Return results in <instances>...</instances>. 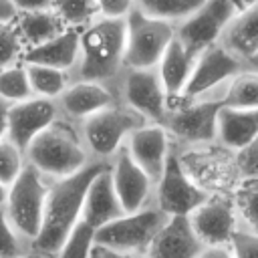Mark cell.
Segmentation results:
<instances>
[{
	"mask_svg": "<svg viewBox=\"0 0 258 258\" xmlns=\"http://www.w3.org/2000/svg\"><path fill=\"white\" fill-rule=\"evenodd\" d=\"M125 20L95 18L79 30V60L71 71V81L99 83L117 93L125 64ZM119 97V95H117Z\"/></svg>",
	"mask_w": 258,
	"mask_h": 258,
	"instance_id": "6da1fadb",
	"label": "cell"
},
{
	"mask_svg": "<svg viewBox=\"0 0 258 258\" xmlns=\"http://www.w3.org/2000/svg\"><path fill=\"white\" fill-rule=\"evenodd\" d=\"M105 167H109V163L93 161L75 175L52 181L46 198L42 228L32 244L34 250L48 256H54L58 252V248L67 242V238L83 218V206L89 185Z\"/></svg>",
	"mask_w": 258,
	"mask_h": 258,
	"instance_id": "7a4b0ae2",
	"label": "cell"
},
{
	"mask_svg": "<svg viewBox=\"0 0 258 258\" xmlns=\"http://www.w3.org/2000/svg\"><path fill=\"white\" fill-rule=\"evenodd\" d=\"M26 161L52 181L71 177L93 163L83 143L79 123L67 117H60L30 143Z\"/></svg>",
	"mask_w": 258,
	"mask_h": 258,
	"instance_id": "3957f363",
	"label": "cell"
},
{
	"mask_svg": "<svg viewBox=\"0 0 258 258\" xmlns=\"http://www.w3.org/2000/svg\"><path fill=\"white\" fill-rule=\"evenodd\" d=\"M143 125H147V121L137 111L117 101L81 121L79 129L91 159L111 163V159L125 147L127 139Z\"/></svg>",
	"mask_w": 258,
	"mask_h": 258,
	"instance_id": "277c9868",
	"label": "cell"
},
{
	"mask_svg": "<svg viewBox=\"0 0 258 258\" xmlns=\"http://www.w3.org/2000/svg\"><path fill=\"white\" fill-rule=\"evenodd\" d=\"M224 97H200L175 101L165 117L163 127L169 131L179 149L208 147L218 143V115Z\"/></svg>",
	"mask_w": 258,
	"mask_h": 258,
	"instance_id": "5b68a950",
	"label": "cell"
},
{
	"mask_svg": "<svg viewBox=\"0 0 258 258\" xmlns=\"http://www.w3.org/2000/svg\"><path fill=\"white\" fill-rule=\"evenodd\" d=\"M50 185L52 179L44 177L38 169L26 163L24 171L8 187V198L4 206L6 216L10 224L16 228V232L30 244H34V240L40 234Z\"/></svg>",
	"mask_w": 258,
	"mask_h": 258,
	"instance_id": "8992f818",
	"label": "cell"
},
{
	"mask_svg": "<svg viewBox=\"0 0 258 258\" xmlns=\"http://www.w3.org/2000/svg\"><path fill=\"white\" fill-rule=\"evenodd\" d=\"M169 216H165L155 204L121 216L119 220L99 228L95 232V244L127 254H147L151 242L167 224Z\"/></svg>",
	"mask_w": 258,
	"mask_h": 258,
	"instance_id": "52a82bcc",
	"label": "cell"
},
{
	"mask_svg": "<svg viewBox=\"0 0 258 258\" xmlns=\"http://www.w3.org/2000/svg\"><path fill=\"white\" fill-rule=\"evenodd\" d=\"M125 64L127 69H157L167 46L175 38V26L143 14L135 8L125 18Z\"/></svg>",
	"mask_w": 258,
	"mask_h": 258,
	"instance_id": "ba28073f",
	"label": "cell"
},
{
	"mask_svg": "<svg viewBox=\"0 0 258 258\" xmlns=\"http://www.w3.org/2000/svg\"><path fill=\"white\" fill-rule=\"evenodd\" d=\"M119 101L137 111L147 123L163 125L171 99L157 69H127L117 89Z\"/></svg>",
	"mask_w": 258,
	"mask_h": 258,
	"instance_id": "9c48e42d",
	"label": "cell"
},
{
	"mask_svg": "<svg viewBox=\"0 0 258 258\" xmlns=\"http://www.w3.org/2000/svg\"><path fill=\"white\" fill-rule=\"evenodd\" d=\"M210 194H206L202 187H198L191 177L185 173L177 145H173L167 165L163 169V175L155 183V206L169 218H189L206 200Z\"/></svg>",
	"mask_w": 258,
	"mask_h": 258,
	"instance_id": "30bf717a",
	"label": "cell"
},
{
	"mask_svg": "<svg viewBox=\"0 0 258 258\" xmlns=\"http://www.w3.org/2000/svg\"><path fill=\"white\" fill-rule=\"evenodd\" d=\"M244 69L246 62H242L240 58L230 54L220 42H216L200 54L196 69L189 77V83L177 101L200 97H224L228 83Z\"/></svg>",
	"mask_w": 258,
	"mask_h": 258,
	"instance_id": "8fae6325",
	"label": "cell"
},
{
	"mask_svg": "<svg viewBox=\"0 0 258 258\" xmlns=\"http://www.w3.org/2000/svg\"><path fill=\"white\" fill-rule=\"evenodd\" d=\"M218 145V143H216ZM216 145L208 147H194V149H179V161L191 181L202 187L206 194H232L234 187L240 183V173L236 167V153L222 161L214 151Z\"/></svg>",
	"mask_w": 258,
	"mask_h": 258,
	"instance_id": "7c38bea8",
	"label": "cell"
},
{
	"mask_svg": "<svg viewBox=\"0 0 258 258\" xmlns=\"http://www.w3.org/2000/svg\"><path fill=\"white\" fill-rule=\"evenodd\" d=\"M238 14L230 0H206L187 20L175 26V38L191 52L202 54L220 42L226 26Z\"/></svg>",
	"mask_w": 258,
	"mask_h": 258,
	"instance_id": "4fadbf2b",
	"label": "cell"
},
{
	"mask_svg": "<svg viewBox=\"0 0 258 258\" xmlns=\"http://www.w3.org/2000/svg\"><path fill=\"white\" fill-rule=\"evenodd\" d=\"M60 117L62 113L54 99L30 97L22 103H14L8 111V139L26 153L30 143Z\"/></svg>",
	"mask_w": 258,
	"mask_h": 258,
	"instance_id": "5bb4252c",
	"label": "cell"
},
{
	"mask_svg": "<svg viewBox=\"0 0 258 258\" xmlns=\"http://www.w3.org/2000/svg\"><path fill=\"white\" fill-rule=\"evenodd\" d=\"M189 224H191L196 236L200 238V242L206 248H210V246H228L232 236L240 228L232 196H228V194L210 196L189 216Z\"/></svg>",
	"mask_w": 258,
	"mask_h": 258,
	"instance_id": "9a60e30c",
	"label": "cell"
},
{
	"mask_svg": "<svg viewBox=\"0 0 258 258\" xmlns=\"http://www.w3.org/2000/svg\"><path fill=\"white\" fill-rule=\"evenodd\" d=\"M109 169L125 214L139 212L155 204V181L133 161L125 147L111 159Z\"/></svg>",
	"mask_w": 258,
	"mask_h": 258,
	"instance_id": "2e32d148",
	"label": "cell"
},
{
	"mask_svg": "<svg viewBox=\"0 0 258 258\" xmlns=\"http://www.w3.org/2000/svg\"><path fill=\"white\" fill-rule=\"evenodd\" d=\"M173 145L175 143L163 125L147 123L127 139L125 149L129 151L133 161L157 183L163 175Z\"/></svg>",
	"mask_w": 258,
	"mask_h": 258,
	"instance_id": "e0dca14e",
	"label": "cell"
},
{
	"mask_svg": "<svg viewBox=\"0 0 258 258\" xmlns=\"http://www.w3.org/2000/svg\"><path fill=\"white\" fill-rule=\"evenodd\" d=\"M119 101L117 93L105 85L89 81H73L69 89L56 99L62 117L81 123L87 117L115 105Z\"/></svg>",
	"mask_w": 258,
	"mask_h": 258,
	"instance_id": "ac0fdd59",
	"label": "cell"
},
{
	"mask_svg": "<svg viewBox=\"0 0 258 258\" xmlns=\"http://www.w3.org/2000/svg\"><path fill=\"white\" fill-rule=\"evenodd\" d=\"M111 165V163H109ZM121 216H125L123 204L115 191L113 185V177H111V169L105 167L89 185L87 198H85V206H83V222L89 224L95 232L115 220H119Z\"/></svg>",
	"mask_w": 258,
	"mask_h": 258,
	"instance_id": "d6986e66",
	"label": "cell"
},
{
	"mask_svg": "<svg viewBox=\"0 0 258 258\" xmlns=\"http://www.w3.org/2000/svg\"><path fill=\"white\" fill-rule=\"evenodd\" d=\"M206 246L196 236L189 218L177 216L169 218L161 232L151 242L147 256L149 258H200Z\"/></svg>",
	"mask_w": 258,
	"mask_h": 258,
	"instance_id": "ffe728a7",
	"label": "cell"
},
{
	"mask_svg": "<svg viewBox=\"0 0 258 258\" xmlns=\"http://www.w3.org/2000/svg\"><path fill=\"white\" fill-rule=\"evenodd\" d=\"M258 137V109L222 107L218 115V145L238 153Z\"/></svg>",
	"mask_w": 258,
	"mask_h": 258,
	"instance_id": "44dd1931",
	"label": "cell"
},
{
	"mask_svg": "<svg viewBox=\"0 0 258 258\" xmlns=\"http://www.w3.org/2000/svg\"><path fill=\"white\" fill-rule=\"evenodd\" d=\"M200 54L191 52L187 46H183L177 38L171 40V44L167 46L157 71H159V77L163 81V87L171 99V105L183 95L187 83H189V77L196 69V62H198Z\"/></svg>",
	"mask_w": 258,
	"mask_h": 258,
	"instance_id": "7402d4cb",
	"label": "cell"
},
{
	"mask_svg": "<svg viewBox=\"0 0 258 258\" xmlns=\"http://www.w3.org/2000/svg\"><path fill=\"white\" fill-rule=\"evenodd\" d=\"M220 44L242 62H248L258 54V2L232 18L220 38Z\"/></svg>",
	"mask_w": 258,
	"mask_h": 258,
	"instance_id": "603a6c76",
	"label": "cell"
},
{
	"mask_svg": "<svg viewBox=\"0 0 258 258\" xmlns=\"http://www.w3.org/2000/svg\"><path fill=\"white\" fill-rule=\"evenodd\" d=\"M77 60H79V30L69 28L54 40L26 50L22 62L44 64V67H52V69L71 73L75 69Z\"/></svg>",
	"mask_w": 258,
	"mask_h": 258,
	"instance_id": "cb8c5ba5",
	"label": "cell"
},
{
	"mask_svg": "<svg viewBox=\"0 0 258 258\" xmlns=\"http://www.w3.org/2000/svg\"><path fill=\"white\" fill-rule=\"evenodd\" d=\"M16 28L24 42V48H36L46 44L69 30V26L60 20V16L50 10H36V12H20L16 18Z\"/></svg>",
	"mask_w": 258,
	"mask_h": 258,
	"instance_id": "d4e9b609",
	"label": "cell"
},
{
	"mask_svg": "<svg viewBox=\"0 0 258 258\" xmlns=\"http://www.w3.org/2000/svg\"><path fill=\"white\" fill-rule=\"evenodd\" d=\"M26 73H28V81H30V89H32L34 97H44V99L56 101L73 83L71 73L58 71L52 67H44V64H26Z\"/></svg>",
	"mask_w": 258,
	"mask_h": 258,
	"instance_id": "484cf974",
	"label": "cell"
},
{
	"mask_svg": "<svg viewBox=\"0 0 258 258\" xmlns=\"http://www.w3.org/2000/svg\"><path fill=\"white\" fill-rule=\"evenodd\" d=\"M204 2L206 0H135V8L151 18L177 26L187 20Z\"/></svg>",
	"mask_w": 258,
	"mask_h": 258,
	"instance_id": "4316f807",
	"label": "cell"
},
{
	"mask_svg": "<svg viewBox=\"0 0 258 258\" xmlns=\"http://www.w3.org/2000/svg\"><path fill=\"white\" fill-rule=\"evenodd\" d=\"M230 196L240 228L258 234V179H240Z\"/></svg>",
	"mask_w": 258,
	"mask_h": 258,
	"instance_id": "83f0119b",
	"label": "cell"
},
{
	"mask_svg": "<svg viewBox=\"0 0 258 258\" xmlns=\"http://www.w3.org/2000/svg\"><path fill=\"white\" fill-rule=\"evenodd\" d=\"M224 105L232 109H258V71L244 69L236 75L226 87Z\"/></svg>",
	"mask_w": 258,
	"mask_h": 258,
	"instance_id": "f1b7e54d",
	"label": "cell"
},
{
	"mask_svg": "<svg viewBox=\"0 0 258 258\" xmlns=\"http://www.w3.org/2000/svg\"><path fill=\"white\" fill-rule=\"evenodd\" d=\"M30 97H34V93L30 89V81H28L24 62L0 71V99L2 101H6L8 105H14V103H22Z\"/></svg>",
	"mask_w": 258,
	"mask_h": 258,
	"instance_id": "f546056e",
	"label": "cell"
},
{
	"mask_svg": "<svg viewBox=\"0 0 258 258\" xmlns=\"http://www.w3.org/2000/svg\"><path fill=\"white\" fill-rule=\"evenodd\" d=\"M52 10L69 28H85L95 18H99L97 0H54Z\"/></svg>",
	"mask_w": 258,
	"mask_h": 258,
	"instance_id": "4dcf8cb0",
	"label": "cell"
},
{
	"mask_svg": "<svg viewBox=\"0 0 258 258\" xmlns=\"http://www.w3.org/2000/svg\"><path fill=\"white\" fill-rule=\"evenodd\" d=\"M93 250H95V230L81 220L52 258H93Z\"/></svg>",
	"mask_w": 258,
	"mask_h": 258,
	"instance_id": "1f68e13d",
	"label": "cell"
},
{
	"mask_svg": "<svg viewBox=\"0 0 258 258\" xmlns=\"http://www.w3.org/2000/svg\"><path fill=\"white\" fill-rule=\"evenodd\" d=\"M26 153L8 137L0 143V183L10 187L26 167Z\"/></svg>",
	"mask_w": 258,
	"mask_h": 258,
	"instance_id": "d6a6232c",
	"label": "cell"
},
{
	"mask_svg": "<svg viewBox=\"0 0 258 258\" xmlns=\"http://www.w3.org/2000/svg\"><path fill=\"white\" fill-rule=\"evenodd\" d=\"M24 42L16 28V20L0 24V71L20 64L24 60Z\"/></svg>",
	"mask_w": 258,
	"mask_h": 258,
	"instance_id": "836d02e7",
	"label": "cell"
},
{
	"mask_svg": "<svg viewBox=\"0 0 258 258\" xmlns=\"http://www.w3.org/2000/svg\"><path fill=\"white\" fill-rule=\"evenodd\" d=\"M30 250L32 244L16 232L6 216V210L0 208V258H22Z\"/></svg>",
	"mask_w": 258,
	"mask_h": 258,
	"instance_id": "e575fe53",
	"label": "cell"
},
{
	"mask_svg": "<svg viewBox=\"0 0 258 258\" xmlns=\"http://www.w3.org/2000/svg\"><path fill=\"white\" fill-rule=\"evenodd\" d=\"M228 248L234 258H258V234L238 228Z\"/></svg>",
	"mask_w": 258,
	"mask_h": 258,
	"instance_id": "d590c367",
	"label": "cell"
},
{
	"mask_svg": "<svg viewBox=\"0 0 258 258\" xmlns=\"http://www.w3.org/2000/svg\"><path fill=\"white\" fill-rule=\"evenodd\" d=\"M236 167L242 179H258V137L236 153Z\"/></svg>",
	"mask_w": 258,
	"mask_h": 258,
	"instance_id": "8d00e7d4",
	"label": "cell"
},
{
	"mask_svg": "<svg viewBox=\"0 0 258 258\" xmlns=\"http://www.w3.org/2000/svg\"><path fill=\"white\" fill-rule=\"evenodd\" d=\"M99 16L109 20H125L135 10V0H97Z\"/></svg>",
	"mask_w": 258,
	"mask_h": 258,
	"instance_id": "74e56055",
	"label": "cell"
},
{
	"mask_svg": "<svg viewBox=\"0 0 258 258\" xmlns=\"http://www.w3.org/2000/svg\"><path fill=\"white\" fill-rule=\"evenodd\" d=\"M54 0H12L18 14L20 12H36V10H50Z\"/></svg>",
	"mask_w": 258,
	"mask_h": 258,
	"instance_id": "f35d334b",
	"label": "cell"
},
{
	"mask_svg": "<svg viewBox=\"0 0 258 258\" xmlns=\"http://www.w3.org/2000/svg\"><path fill=\"white\" fill-rule=\"evenodd\" d=\"M93 258H149V256H147V254H127V252H115V250H109V248H103V246H97V244H95Z\"/></svg>",
	"mask_w": 258,
	"mask_h": 258,
	"instance_id": "ab89813d",
	"label": "cell"
},
{
	"mask_svg": "<svg viewBox=\"0 0 258 258\" xmlns=\"http://www.w3.org/2000/svg\"><path fill=\"white\" fill-rule=\"evenodd\" d=\"M18 18V10L12 4V0H0V24L14 22Z\"/></svg>",
	"mask_w": 258,
	"mask_h": 258,
	"instance_id": "60d3db41",
	"label": "cell"
},
{
	"mask_svg": "<svg viewBox=\"0 0 258 258\" xmlns=\"http://www.w3.org/2000/svg\"><path fill=\"white\" fill-rule=\"evenodd\" d=\"M200 258H234V256L228 246H210L200 254Z\"/></svg>",
	"mask_w": 258,
	"mask_h": 258,
	"instance_id": "b9f144b4",
	"label": "cell"
},
{
	"mask_svg": "<svg viewBox=\"0 0 258 258\" xmlns=\"http://www.w3.org/2000/svg\"><path fill=\"white\" fill-rule=\"evenodd\" d=\"M8 111H10V105L0 99V143L8 137Z\"/></svg>",
	"mask_w": 258,
	"mask_h": 258,
	"instance_id": "7bdbcfd3",
	"label": "cell"
},
{
	"mask_svg": "<svg viewBox=\"0 0 258 258\" xmlns=\"http://www.w3.org/2000/svg\"><path fill=\"white\" fill-rule=\"evenodd\" d=\"M232 4H234V8L238 10V12H242V10H246V8H250L254 2H258V0H230Z\"/></svg>",
	"mask_w": 258,
	"mask_h": 258,
	"instance_id": "ee69618b",
	"label": "cell"
},
{
	"mask_svg": "<svg viewBox=\"0 0 258 258\" xmlns=\"http://www.w3.org/2000/svg\"><path fill=\"white\" fill-rule=\"evenodd\" d=\"M22 258H52V256H48V254H44V252H38V250H30V252H26Z\"/></svg>",
	"mask_w": 258,
	"mask_h": 258,
	"instance_id": "f6af8a7d",
	"label": "cell"
},
{
	"mask_svg": "<svg viewBox=\"0 0 258 258\" xmlns=\"http://www.w3.org/2000/svg\"><path fill=\"white\" fill-rule=\"evenodd\" d=\"M6 198H8V187L0 183V208L6 206Z\"/></svg>",
	"mask_w": 258,
	"mask_h": 258,
	"instance_id": "bcb514c9",
	"label": "cell"
},
{
	"mask_svg": "<svg viewBox=\"0 0 258 258\" xmlns=\"http://www.w3.org/2000/svg\"><path fill=\"white\" fill-rule=\"evenodd\" d=\"M246 69H252V71H258V54L252 56L248 62H246Z\"/></svg>",
	"mask_w": 258,
	"mask_h": 258,
	"instance_id": "7dc6e473",
	"label": "cell"
}]
</instances>
